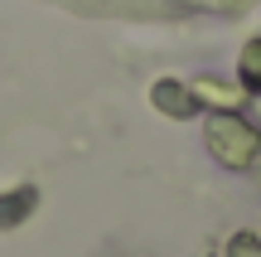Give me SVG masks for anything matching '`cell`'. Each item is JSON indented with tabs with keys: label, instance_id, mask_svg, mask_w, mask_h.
Here are the masks:
<instances>
[{
	"label": "cell",
	"instance_id": "7a4b0ae2",
	"mask_svg": "<svg viewBox=\"0 0 261 257\" xmlns=\"http://www.w3.org/2000/svg\"><path fill=\"white\" fill-rule=\"evenodd\" d=\"M150 107H155L160 116H174V122L198 116V97H194V87L179 83V78H160V83L150 87Z\"/></svg>",
	"mask_w": 261,
	"mask_h": 257
},
{
	"label": "cell",
	"instance_id": "6da1fadb",
	"mask_svg": "<svg viewBox=\"0 0 261 257\" xmlns=\"http://www.w3.org/2000/svg\"><path fill=\"white\" fill-rule=\"evenodd\" d=\"M203 146L213 151L218 165L227 170H252L261 160V131L237 112H208L203 122Z\"/></svg>",
	"mask_w": 261,
	"mask_h": 257
},
{
	"label": "cell",
	"instance_id": "5b68a950",
	"mask_svg": "<svg viewBox=\"0 0 261 257\" xmlns=\"http://www.w3.org/2000/svg\"><path fill=\"white\" fill-rule=\"evenodd\" d=\"M223 257H261V238L252 228H237L232 238H227V248H223Z\"/></svg>",
	"mask_w": 261,
	"mask_h": 257
},
{
	"label": "cell",
	"instance_id": "277c9868",
	"mask_svg": "<svg viewBox=\"0 0 261 257\" xmlns=\"http://www.w3.org/2000/svg\"><path fill=\"white\" fill-rule=\"evenodd\" d=\"M237 78H242V92H256L261 97V39H252V44L242 49V58H237Z\"/></svg>",
	"mask_w": 261,
	"mask_h": 257
},
{
	"label": "cell",
	"instance_id": "3957f363",
	"mask_svg": "<svg viewBox=\"0 0 261 257\" xmlns=\"http://www.w3.org/2000/svg\"><path fill=\"white\" fill-rule=\"evenodd\" d=\"M34 204H39L34 184H10V190H0V233L19 228V223L34 214Z\"/></svg>",
	"mask_w": 261,
	"mask_h": 257
}]
</instances>
